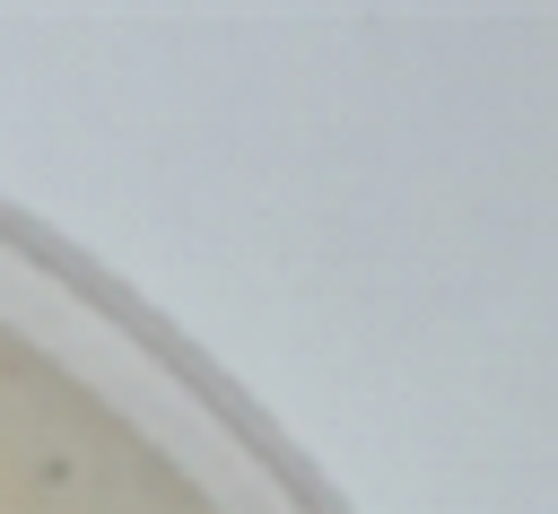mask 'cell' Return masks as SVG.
<instances>
[]
</instances>
